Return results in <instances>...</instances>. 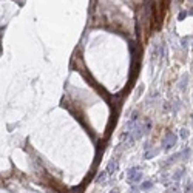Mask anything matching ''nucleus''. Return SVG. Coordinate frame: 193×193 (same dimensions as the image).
<instances>
[{
  "instance_id": "obj_3",
  "label": "nucleus",
  "mask_w": 193,
  "mask_h": 193,
  "mask_svg": "<svg viewBox=\"0 0 193 193\" xmlns=\"http://www.w3.org/2000/svg\"><path fill=\"white\" fill-rule=\"evenodd\" d=\"M117 167H119V162L114 161V159H111L110 164H108V167H107V173H108V175H114L117 171Z\"/></svg>"
},
{
  "instance_id": "obj_9",
  "label": "nucleus",
  "mask_w": 193,
  "mask_h": 193,
  "mask_svg": "<svg viewBox=\"0 0 193 193\" xmlns=\"http://www.w3.org/2000/svg\"><path fill=\"white\" fill-rule=\"evenodd\" d=\"M110 193H119V190H117V189H113V190H111Z\"/></svg>"
},
{
  "instance_id": "obj_8",
  "label": "nucleus",
  "mask_w": 193,
  "mask_h": 193,
  "mask_svg": "<svg viewBox=\"0 0 193 193\" xmlns=\"http://www.w3.org/2000/svg\"><path fill=\"white\" fill-rule=\"evenodd\" d=\"M187 136H189V133H187L185 128H182V130H181V138L182 139H187Z\"/></svg>"
},
{
  "instance_id": "obj_5",
  "label": "nucleus",
  "mask_w": 193,
  "mask_h": 193,
  "mask_svg": "<svg viewBox=\"0 0 193 193\" xmlns=\"http://www.w3.org/2000/svg\"><path fill=\"white\" fill-rule=\"evenodd\" d=\"M107 175H108V173H107V170H105V171H100V173L98 175V178H96V182H98V184L104 182V181H105V178H107Z\"/></svg>"
},
{
  "instance_id": "obj_1",
  "label": "nucleus",
  "mask_w": 193,
  "mask_h": 193,
  "mask_svg": "<svg viewBox=\"0 0 193 193\" xmlns=\"http://www.w3.org/2000/svg\"><path fill=\"white\" fill-rule=\"evenodd\" d=\"M127 181L130 184H139L142 181V171L141 167H131L127 171Z\"/></svg>"
},
{
  "instance_id": "obj_2",
  "label": "nucleus",
  "mask_w": 193,
  "mask_h": 193,
  "mask_svg": "<svg viewBox=\"0 0 193 193\" xmlns=\"http://www.w3.org/2000/svg\"><path fill=\"white\" fill-rule=\"evenodd\" d=\"M176 141H178V138H176V135H173V133H167V135L164 136V144H162V148L167 152V150L173 148L176 145Z\"/></svg>"
},
{
  "instance_id": "obj_7",
  "label": "nucleus",
  "mask_w": 193,
  "mask_h": 193,
  "mask_svg": "<svg viewBox=\"0 0 193 193\" xmlns=\"http://www.w3.org/2000/svg\"><path fill=\"white\" fill-rule=\"evenodd\" d=\"M159 153V148H154L153 152H147L145 153V159H152V158H154V154H158Z\"/></svg>"
},
{
  "instance_id": "obj_4",
  "label": "nucleus",
  "mask_w": 193,
  "mask_h": 193,
  "mask_svg": "<svg viewBox=\"0 0 193 193\" xmlns=\"http://www.w3.org/2000/svg\"><path fill=\"white\" fill-rule=\"evenodd\" d=\"M153 187V182L152 181H144L141 185H139V190H150Z\"/></svg>"
},
{
  "instance_id": "obj_6",
  "label": "nucleus",
  "mask_w": 193,
  "mask_h": 193,
  "mask_svg": "<svg viewBox=\"0 0 193 193\" xmlns=\"http://www.w3.org/2000/svg\"><path fill=\"white\" fill-rule=\"evenodd\" d=\"M184 173H185V170H184V168L178 170V171H176V173L173 175V181H179V179L182 178V175H184Z\"/></svg>"
}]
</instances>
